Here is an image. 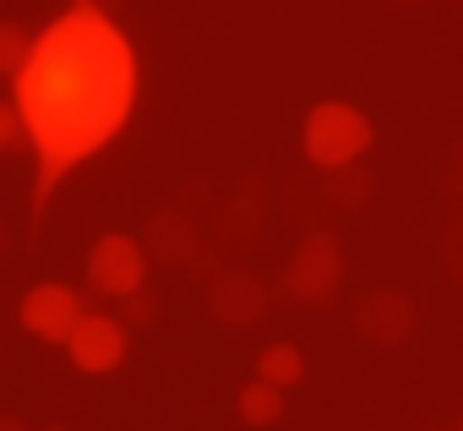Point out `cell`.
<instances>
[{"label":"cell","mask_w":463,"mask_h":431,"mask_svg":"<svg viewBox=\"0 0 463 431\" xmlns=\"http://www.w3.org/2000/svg\"><path fill=\"white\" fill-rule=\"evenodd\" d=\"M398 6H409V0H398Z\"/></svg>","instance_id":"obj_20"},{"label":"cell","mask_w":463,"mask_h":431,"mask_svg":"<svg viewBox=\"0 0 463 431\" xmlns=\"http://www.w3.org/2000/svg\"><path fill=\"white\" fill-rule=\"evenodd\" d=\"M126 350H131V328H126L120 317H88V311H82V322H77L71 339H66L71 366L88 371V377L120 371V366H126Z\"/></svg>","instance_id":"obj_5"},{"label":"cell","mask_w":463,"mask_h":431,"mask_svg":"<svg viewBox=\"0 0 463 431\" xmlns=\"http://www.w3.org/2000/svg\"><path fill=\"white\" fill-rule=\"evenodd\" d=\"M0 431H28V426H23L17 415H0Z\"/></svg>","instance_id":"obj_17"},{"label":"cell","mask_w":463,"mask_h":431,"mask_svg":"<svg viewBox=\"0 0 463 431\" xmlns=\"http://www.w3.org/2000/svg\"><path fill=\"white\" fill-rule=\"evenodd\" d=\"M88 284L99 295H109V301L142 290L147 284V252H142V241H131V235H99L93 252H88Z\"/></svg>","instance_id":"obj_4"},{"label":"cell","mask_w":463,"mask_h":431,"mask_svg":"<svg viewBox=\"0 0 463 431\" xmlns=\"http://www.w3.org/2000/svg\"><path fill=\"white\" fill-rule=\"evenodd\" d=\"M207 311H213L223 328H257V322L268 317V284H262L257 273H235V268H223V273H213Z\"/></svg>","instance_id":"obj_8"},{"label":"cell","mask_w":463,"mask_h":431,"mask_svg":"<svg viewBox=\"0 0 463 431\" xmlns=\"http://www.w3.org/2000/svg\"><path fill=\"white\" fill-rule=\"evenodd\" d=\"M447 196H463V142H458V153L447 158Z\"/></svg>","instance_id":"obj_16"},{"label":"cell","mask_w":463,"mask_h":431,"mask_svg":"<svg viewBox=\"0 0 463 431\" xmlns=\"http://www.w3.org/2000/svg\"><path fill=\"white\" fill-rule=\"evenodd\" d=\"M414 328H420V311H414V301L398 295V290H371V295L354 306V333L371 339V344H382V350L409 344Z\"/></svg>","instance_id":"obj_6"},{"label":"cell","mask_w":463,"mask_h":431,"mask_svg":"<svg viewBox=\"0 0 463 431\" xmlns=\"http://www.w3.org/2000/svg\"><path fill=\"white\" fill-rule=\"evenodd\" d=\"M257 377H262V382H273V388H295V382L306 377V360H300V350H295V344H273V350H262Z\"/></svg>","instance_id":"obj_11"},{"label":"cell","mask_w":463,"mask_h":431,"mask_svg":"<svg viewBox=\"0 0 463 431\" xmlns=\"http://www.w3.org/2000/svg\"><path fill=\"white\" fill-rule=\"evenodd\" d=\"M338 284H344V246H338L333 230H311V235L295 246L289 268H284V295L317 306V301H333Z\"/></svg>","instance_id":"obj_3"},{"label":"cell","mask_w":463,"mask_h":431,"mask_svg":"<svg viewBox=\"0 0 463 431\" xmlns=\"http://www.w3.org/2000/svg\"><path fill=\"white\" fill-rule=\"evenodd\" d=\"M327 175H338V186H327V202H333V207H360V202L371 196V175H360L354 164L327 169Z\"/></svg>","instance_id":"obj_12"},{"label":"cell","mask_w":463,"mask_h":431,"mask_svg":"<svg viewBox=\"0 0 463 431\" xmlns=\"http://www.w3.org/2000/svg\"><path fill=\"white\" fill-rule=\"evenodd\" d=\"M371 142H376V131H371V120H365L354 104L327 99V104H317V110L306 115V158H311L317 169L360 164Z\"/></svg>","instance_id":"obj_2"},{"label":"cell","mask_w":463,"mask_h":431,"mask_svg":"<svg viewBox=\"0 0 463 431\" xmlns=\"http://www.w3.org/2000/svg\"><path fill=\"white\" fill-rule=\"evenodd\" d=\"M17 322H23L33 339H44V344H66L71 328L82 322V301H77V290H66V284H39V290L23 295Z\"/></svg>","instance_id":"obj_7"},{"label":"cell","mask_w":463,"mask_h":431,"mask_svg":"<svg viewBox=\"0 0 463 431\" xmlns=\"http://www.w3.org/2000/svg\"><path fill=\"white\" fill-rule=\"evenodd\" d=\"M28 50H33V39L23 34V23H0V77H17Z\"/></svg>","instance_id":"obj_13"},{"label":"cell","mask_w":463,"mask_h":431,"mask_svg":"<svg viewBox=\"0 0 463 431\" xmlns=\"http://www.w3.org/2000/svg\"><path fill=\"white\" fill-rule=\"evenodd\" d=\"M17 142H28L23 115H17V104H12V99H0V153H12Z\"/></svg>","instance_id":"obj_15"},{"label":"cell","mask_w":463,"mask_h":431,"mask_svg":"<svg viewBox=\"0 0 463 431\" xmlns=\"http://www.w3.org/2000/svg\"><path fill=\"white\" fill-rule=\"evenodd\" d=\"M50 431H66V426H50Z\"/></svg>","instance_id":"obj_19"},{"label":"cell","mask_w":463,"mask_h":431,"mask_svg":"<svg viewBox=\"0 0 463 431\" xmlns=\"http://www.w3.org/2000/svg\"><path fill=\"white\" fill-rule=\"evenodd\" d=\"M235 409H241V420L246 426H273V420H284V388H273V382H251V388H241V398H235Z\"/></svg>","instance_id":"obj_10"},{"label":"cell","mask_w":463,"mask_h":431,"mask_svg":"<svg viewBox=\"0 0 463 431\" xmlns=\"http://www.w3.org/2000/svg\"><path fill=\"white\" fill-rule=\"evenodd\" d=\"M17 93V115L33 148V235L28 246H39V225L55 202V191L66 186L71 169H82L88 158H99L137 110V50L120 34L115 12L99 0H71V6L33 39L23 72L12 77Z\"/></svg>","instance_id":"obj_1"},{"label":"cell","mask_w":463,"mask_h":431,"mask_svg":"<svg viewBox=\"0 0 463 431\" xmlns=\"http://www.w3.org/2000/svg\"><path fill=\"white\" fill-rule=\"evenodd\" d=\"M115 306H120V322H126V328H153V322H158V295H153L147 284L131 290V295H120Z\"/></svg>","instance_id":"obj_14"},{"label":"cell","mask_w":463,"mask_h":431,"mask_svg":"<svg viewBox=\"0 0 463 431\" xmlns=\"http://www.w3.org/2000/svg\"><path fill=\"white\" fill-rule=\"evenodd\" d=\"M6 252H12V230L0 225V263H6Z\"/></svg>","instance_id":"obj_18"},{"label":"cell","mask_w":463,"mask_h":431,"mask_svg":"<svg viewBox=\"0 0 463 431\" xmlns=\"http://www.w3.org/2000/svg\"><path fill=\"white\" fill-rule=\"evenodd\" d=\"M142 252H153V263H164V268H191L196 252H202V230H196L191 213L175 202V207H164V213H153V219H147Z\"/></svg>","instance_id":"obj_9"}]
</instances>
